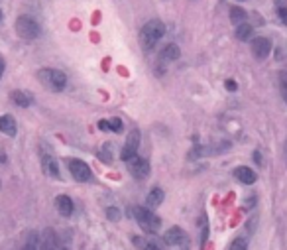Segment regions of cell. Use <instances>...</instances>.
Instances as JSON below:
<instances>
[{"label":"cell","mask_w":287,"mask_h":250,"mask_svg":"<svg viewBox=\"0 0 287 250\" xmlns=\"http://www.w3.org/2000/svg\"><path fill=\"white\" fill-rule=\"evenodd\" d=\"M163 36H165V24H163L161 20L154 18V20H150V22L144 24V28H142V32H140V43H142V47L146 49V52H150V49H152Z\"/></svg>","instance_id":"1"},{"label":"cell","mask_w":287,"mask_h":250,"mask_svg":"<svg viewBox=\"0 0 287 250\" xmlns=\"http://www.w3.org/2000/svg\"><path fill=\"white\" fill-rule=\"evenodd\" d=\"M37 79L47 87V89H52L55 93L63 91L67 87V75L59 69H54V67H43L37 71Z\"/></svg>","instance_id":"2"},{"label":"cell","mask_w":287,"mask_h":250,"mask_svg":"<svg viewBox=\"0 0 287 250\" xmlns=\"http://www.w3.org/2000/svg\"><path fill=\"white\" fill-rule=\"evenodd\" d=\"M134 219H136V223L140 225V229L144 232H150V234L158 232L160 227H161L160 217L148 207H134Z\"/></svg>","instance_id":"3"},{"label":"cell","mask_w":287,"mask_h":250,"mask_svg":"<svg viewBox=\"0 0 287 250\" xmlns=\"http://www.w3.org/2000/svg\"><path fill=\"white\" fill-rule=\"evenodd\" d=\"M163 246L165 250H189L191 240H189V234L181 227H171L163 234Z\"/></svg>","instance_id":"4"},{"label":"cell","mask_w":287,"mask_h":250,"mask_svg":"<svg viewBox=\"0 0 287 250\" xmlns=\"http://www.w3.org/2000/svg\"><path fill=\"white\" fill-rule=\"evenodd\" d=\"M16 34H18L22 39L32 41V39H37V38L41 36V28H39L37 20H34V18L28 16V14H22V16L16 18Z\"/></svg>","instance_id":"5"},{"label":"cell","mask_w":287,"mask_h":250,"mask_svg":"<svg viewBox=\"0 0 287 250\" xmlns=\"http://www.w3.org/2000/svg\"><path fill=\"white\" fill-rule=\"evenodd\" d=\"M67 168H69V173L73 175V179L79 181V183H85V181L92 179V172H90L89 164L83 162V160L71 158V160H67Z\"/></svg>","instance_id":"6"},{"label":"cell","mask_w":287,"mask_h":250,"mask_svg":"<svg viewBox=\"0 0 287 250\" xmlns=\"http://www.w3.org/2000/svg\"><path fill=\"white\" fill-rule=\"evenodd\" d=\"M39 158H41V168H43L45 175L55 177V179H59V177H61V173H59V164H57L55 156L52 154V150H47V148H45V144H41Z\"/></svg>","instance_id":"7"},{"label":"cell","mask_w":287,"mask_h":250,"mask_svg":"<svg viewBox=\"0 0 287 250\" xmlns=\"http://www.w3.org/2000/svg\"><path fill=\"white\" fill-rule=\"evenodd\" d=\"M126 164H128V172H130L132 177L138 179V181H144V179L150 175V164H148V160H144V158H140V156H134V158L128 160Z\"/></svg>","instance_id":"8"},{"label":"cell","mask_w":287,"mask_h":250,"mask_svg":"<svg viewBox=\"0 0 287 250\" xmlns=\"http://www.w3.org/2000/svg\"><path fill=\"white\" fill-rule=\"evenodd\" d=\"M138 146H140V130L134 128V130L128 134L126 142H124V148H122V152H120V158H122L124 162L132 160V158L136 156V152H138Z\"/></svg>","instance_id":"9"},{"label":"cell","mask_w":287,"mask_h":250,"mask_svg":"<svg viewBox=\"0 0 287 250\" xmlns=\"http://www.w3.org/2000/svg\"><path fill=\"white\" fill-rule=\"evenodd\" d=\"M269 52H271V41L268 38L260 36V38L252 39V54L256 59H266L269 56Z\"/></svg>","instance_id":"10"},{"label":"cell","mask_w":287,"mask_h":250,"mask_svg":"<svg viewBox=\"0 0 287 250\" xmlns=\"http://www.w3.org/2000/svg\"><path fill=\"white\" fill-rule=\"evenodd\" d=\"M57 248H59V240H57L55 231L45 229L39 236V250H57Z\"/></svg>","instance_id":"11"},{"label":"cell","mask_w":287,"mask_h":250,"mask_svg":"<svg viewBox=\"0 0 287 250\" xmlns=\"http://www.w3.org/2000/svg\"><path fill=\"white\" fill-rule=\"evenodd\" d=\"M234 177L238 181H242L244 185H252L256 179H258V173L252 170V168H246V166H240L234 170Z\"/></svg>","instance_id":"12"},{"label":"cell","mask_w":287,"mask_h":250,"mask_svg":"<svg viewBox=\"0 0 287 250\" xmlns=\"http://www.w3.org/2000/svg\"><path fill=\"white\" fill-rule=\"evenodd\" d=\"M160 58H161V59H160L161 63H171V61H175V59L181 58V49H179L177 43H167V45L161 49Z\"/></svg>","instance_id":"13"},{"label":"cell","mask_w":287,"mask_h":250,"mask_svg":"<svg viewBox=\"0 0 287 250\" xmlns=\"http://www.w3.org/2000/svg\"><path fill=\"white\" fill-rule=\"evenodd\" d=\"M55 207H57V211H59V215H63V217H71L73 215V201H71V197H67V195H59L57 199H55Z\"/></svg>","instance_id":"14"},{"label":"cell","mask_w":287,"mask_h":250,"mask_svg":"<svg viewBox=\"0 0 287 250\" xmlns=\"http://www.w3.org/2000/svg\"><path fill=\"white\" fill-rule=\"evenodd\" d=\"M0 132L6 136H16V118L12 115H2L0 116Z\"/></svg>","instance_id":"15"},{"label":"cell","mask_w":287,"mask_h":250,"mask_svg":"<svg viewBox=\"0 0 287 250\" xmlns=\"http://www.w3.org/2000/svg\"><path fill=\"white\" fill-rule=\"evenodd\" d=\"M163 191L160 189V187H154L150 193H148V197H146V207L148 209H156V207H160L161 203H163Z\"/></svg>","instance_id":"16"},{"label":"cell","mask_w":287,"mask_h":250,"mask_svg":"<svg viewBox=\"0 0 287 250\" xmlns=\"http://www.w3.org/2000/svg\"><path fill=\"white\" fill-rule=\"evenodd\" d=\"M246 18H248V14H246L244 8H240V6H232V8H230V22H232L234 26L246 24Z\"/></svg>","instance_id":"17"},{"label":"cell","mask_w":287,"mask_h":250,"mask_svg":"<svg viewBox=\"0 0 287 250\" xmlns=\"http://www.w3.org/2000/svg\"><path fill=\"white\" fill-rule=\"evenodd\" d=\"M10 98H12V103H16V105H18V107H22V109H26V107H30V105H32V96H30V95H26L24 91H12Z\"/></svg>","instance_id":"18"},{"label":"cell","mask_w":287,"mask_h":250,"mask_svg":"<svg viewBox=\"0 0 287 250\" xmlns=\"http://www.w3.org/2000/svg\"><path fill=\"white\" fill-rule=\"evenodd\" d=\"M101 130H112V132H122V120L120 118H110V120H101L99 122Z\"/></svg>","instance_id":"19"},{"label":"cell","mask_w":287,"mask_h":250,"mask_svg":"<svg viewBox=\"0 0 287 250\" xmlns=\"http://www.w3.org/2000/svg\"><path fill=\"white\" fill-rule=\"evenodd\" d=\"M254 34V26L250 24H240V26H236V38L238 39H242V41H248Z\"/></svg>","instance_id":"20"},{"label":"cell","mask_w":287,"mask_h":250,"mask_svg":"<svg viewBox=\"0 0 287 250\" xmlns=\"http://www.w3.org/2000/svg\"><path fill=\"white\" fill-rule=\"evenodd\" d=\"M134 244H138L140 250H161L158 242H154V240H146V238H140V236L134 238Z\"/></svg>","instance_id":"21"},{"label":"cell","mask_w":287,"mask_h":250,"mask_svg":"<svg viewBox=\"0 0 287 250\" xmlns=\"http://www.w3.org/2000/svg\"><path fill=\"white\" fill-rule=\"evenodd\" d=\"M20 250H39V238H37V234L36 232H30L28 238H26V242H24V246Z\"/></svg>","instance_id":"22"},{"label":"cell","mask_w":287,"mask_h":250,"mask_svg":"<svg viewBox=\"0 0 287 250\" xmlns=\"http://www.w3.org/2000/svg\"><path fill=\"white\" fill-rule=\"evenodd\" d=\"M228 250H248V238H246V236H238V238H234Z\"/></svg>","instance_id":"23"},{"label":"cell","mask_w":287,"mask_h":250,"mask_svg":"<svg viewBox=\"0 0 287 250\" xmlns=\"http://www.w3.org/2000/svg\"><path fill=\"white\" fill-rule=\"evenodd\" d=\"M279 93L283 96V101L287 103V71L279 73Z\"/></svg>","instance_id":"24"},{"label":"cell","mask_w":287,"mask_h":250,"mask_svg":"<svg viewBox=\"0 0 287 250\" xmlns=\"http://www.w3.org/2000/svg\"><path fill=\"white\" fill-rule=\"evenodd\" d=\"M107 217H108L110 221H118V219H120V211H118L116 207H108V209H107Z\"/></svg>","instance_id":"25"},{"label":"cell","mask_w":287,"mask_h":250,"mask_svg":"<svg viewBox=\"0 0 287 250\" xmlns=\"http://www.w3.org/2000/svg\"><path fill=\"white\" fill-rule=\"evenodd\" d=\"M277 16H279V20L287 26V6H285V4H281V6L277 8Z\"/></svg>","instance_id":"26"},{"label":"cell","mask_w":287,"mask_h":250,"mask_svg":"<svg viewBox=\"0 0 287 250\" xmlns=\"http://www.w3.org/2000/svg\"><path fill=\"white\" fill-rule=\"evenodd\" d=\"M224 87L230 91V93H234V91H238V85H236V81H232V79H228L226 83H224Z\"/></svg>","instance_id":"27"},{"label":"cell","mask_w":287,"mask_h":250,"mask_svg":"<svg viewBox=\"0 0 287 250\" xmlns=\"http://www.w3.org/2000/svg\"><path fill=\"white\" fill-rule=\"evenodd\" d=\"M4 71H6V61L0 58V79H2V75H4Z\"/></svg>","instance_id":"28"},{"label":"cell","mask_w":287,"mask_h":250,"mask_svg":"<svg viewBox=\"0 0 287 250\" xmlns=\"http://www.w3.org/2000/svg\"><path fill=\"white\" fill-rule=\"evenodd\" d=\"M6 160V156H4V152H0V162H4Z\"/></svg>","instance_id":"29"},{"label":"cell","mask_w":287,"mask_h":250,"mask_svg":"<svg viewBox=\"0 0 287 250\" xmlns=\"http://www.w3.org/2000/svg\"><path fill=\"white\" fill-rule=\"evenodd\" d=\"M0 22H2V10H0Z\"/></svg>","instance_id":"30"},{"label":"cell","mask_w":287,"mask_h":250,"mask_svg":"<svg viewBox=\"0 0 287 250\" xmlns=\"http://www.w3.org/2000/svg\"><path fill=\"white\" fill-rule=\"evenodd\" d=\"M285 158H287V144H285Z\"/></svg>","instance_id":"31"}]
</instances>
